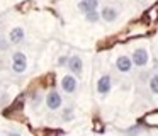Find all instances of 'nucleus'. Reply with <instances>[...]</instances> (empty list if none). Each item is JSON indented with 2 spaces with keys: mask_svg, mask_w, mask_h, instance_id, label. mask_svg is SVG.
Returning <instances> with one entry per match:
<instances>
[{
  "mask_svg": "<svg viewBox=\"0 0 158 136\" xmlns=\"http://www.w3.org/2000/svg\"><path fill=\"white\" fill-rule=\"evenodd\" d=\"M10 66L12 71L17 75H22L27 70V56H26L24 51H14L10 56Z\"/></svg>",
  "mask_w": 158,
  "mask_h": 136,
  "instance_id": "nucleus-1",
  "label": "nucleus"
},
{
  "mask_svg": "<svg viewBox=\"0 0 158 136\" xmlns=\"http://www.w3.org/2000/svg\"><path fill=\"white\" fill-rule=\"evenodd\" d=\"M131 60H133L134 66L138 68H143L148 65V61H150V53H148V49L144 46H138L133 49V53H131Z\"/></svg>",
  "mask_w": 158,
  "mask_h": 136,
  "instance_id": "nucleus-2",
  "label": "nucleus"
},
{
  "mask_svg": "<svg viewBox=\"0 0 158 136\" xmlns=\"http://www.w3.org/2000/svg\"><path fill=\"white\" fill-rule=\"evenodd\" d=\"M66 68H68V70L72 71L77 78H80V77H82V73H83V61H82V58H80L78 54H72V56L68 58Z\"/></svg>",
  "mask_w": 158,
  "mask_h": 136,
  "instance_id": "nucleus-3",
  "label": "nucleus"
},
{
  "mask_svg": "<svg viewBox=\"0 0 158 136\" xmlns=\"http://www.w3.org/2000/svg\"><path fill=\"white\" fill-rule=\"evenodd\" d=\"M44 102H46V105H48L49 111H58V109L61 107V104H63V97L60 95L58 90H49L48 95L44 97Z\"/></svg>",
  "mask_w": 158,
  "mask_h": 136,
  "instance_id": "nucleus-4",
  "label": "nucleus"
},
{
  "mask_svg": "<svg viewBox=\"0 0 158 136\" xmlns=\"http://www.w3.org/2000/svg\"><path fill=\"white\" fill-rule=\"evenodd\" d=\"M100 15H102V20L107 24H114L117 19H119V9L114 5H104L100 9Z\"/></svg>",
  "mask_w": 158,
  "mask_h": 136,
  "instance_id": "nucleus-5",
  "label": "nucleus"
},
{
  "mask_svg": "<svg viewBox=\"0 0 158 136\" xmlns=\"http://www.w3.org/2000/svg\"><path fill=\"white\" fill-rule=\"evenodd\" d=\"M95 90L99 95H107L110 90H112V78H110V75H102V77H99V80H97L95 83Z\"/></svg>",
  "mask_w": 158,
  "mask_h": 136,
  "instance_id": "nucleus-6",
  "label": "nucleus"
},
{
  "mask_svg": "<svg viewBox=\"0 0 158 136\" xmlns=\"http://www.w3.org/2000/svg\"><path fill=\"white\" fill-rule=\"evenodd\" d=\"M77 88H78V80L73 73H68L61 78V90L65 94H75Z\"/></svg>",
  "mask_w": 158,
  "mask_h": 136,
  "instance_id": "nucleus-7",
  "label": "nucleus"
},
{
  "mask_svg": "<svg viewBox=\"0 0 158 136\" xmlns=\"http://www.w3.org/2000/svg\"><path fill=\"white\" fill-rule=\"evenodd\" d=\"M133 66H134V63L131 60V56H127V54H119L116 58V68L121 73H129L133 70Z\"/></svg>",
  "mask_w": 158,
  "mask_h": 136,
  "instance_id": "nucleus-8",
  "label": "nucleus"
},
{
  "mask_svg": "<svg viewBox=\"0 0 158 136\" xmlns=\"http://www.w3.org/2000/svg\"><path fill=\"white\" fill-rule=\"evenodd\" d=\"M26 39V31L24 27L21 26H15L9 31V43L10 44H22Z\"/></svg>",
  "mask_w": 158,
  "mask_h": 136,
  "instance_id": "nucleus-9",
  "label": "nucleus"
},
{
  "mask_svg": "<svg viewBox=\"0 0 158 136\" xmlns=\"http://www.w3.org/2000/svg\"><path fill=\"white\" fill-rule=\"evenodd\" d=\"M99 5H100L99 0H78L77 9L82 14H87V12H92V10H99Z\"/></svg>",
  "mask_w": 158,
  "mask_h": 136,
  "instance_id": "nucleus-10",
  "label": "nucleus"
},
{
  "mask_svg": "<svg viewBox=\"0 0 158 136\" xmlns=\"http://www.w3.org/2000/svg\"><path fill=\"white\" fill-rule=\"evenodd\" d=\"M85 20L89 24H97L99 20H102V15H100L99 10H92V12H87L85 14Z\"/></svg>",
  "mask_w": 158,
  "mask_h": 136,
  "instance_id": "nucleus-11",
  "label": "nucleus"
},
{
  "mask_svg": "<svg viewBox=\"0 0 158 136\" xmlns=\"http://www.w3.org/2000/svg\"><path fill=\"white\" fill-rule=\"evenodd\" d=\"M148 88H150L151 94H158V73H155L150 77V80H148Z\"/></svg>",
  "mask_w": 158,
  "mask_h": 136,
  "instance_id": "nucleus-12",
  "label": "nucleus"
},
{
  "mask_svg": "<svg viewBox=\"0 0 158 136\" xmlns=\"http://www.w3.org/2000/svg\"><path fill=\"white\" fill-rule=\"evenodd\" d=\"M73 117H75V116H73V109L72 107H65V109H63V114H61L63 121H65V122L73 121Z\"/></svg>",
  "mask_w": 158,
  "mask_h": 136,
  "instance_id": "nucleus-13",
  "label": "nucleus"
},
{
  "mask_svg": "<svg viewBox=\"0 0 158 136\" xmlns=\"http://www.w3.org/2000/svg\"><path fill=\"white\" fill-rule=\"evenodd\" d=\"M31 102H32V105H39L43 102V95L39 94V92H34V94H32V97H31Z\"/></svg>",
  "mask_w": 158,
  "mask_h": 136,
  "instance_id": "nucleus-14",
  "label": "nucleus"
},
{
  "mask_svg": "<svg viewBox=\"0 0 158 136\" xmlns=\"http://www.w3.org/2000/svg\"><path fill=\"white\" fill-rule=\"evenodd\" d=\"M7 48V44L4 43V37H2V34H0V49H5Z\"/></svg>",
  "mask_w": 158,
  "mask_h": 136,
  "instance_id": "nucleus-15",
  "label": "nucleus"
},
{
  "mask_svg": "<svg viewBox=\"0 0 158 136\" xmlns=\"http://www.w3.org/2000/svg\"><path fill=\"white\" fill-rule=\"evenodd\" d=\"M7 136H22V134H21L19 131H9V133H7Z\"/></svg>",
  "mask_w": 158,
  "mask_h": 136,
  "instance_id": "nucleus-16",
  "label": "nucleus"
}]
</instances>
